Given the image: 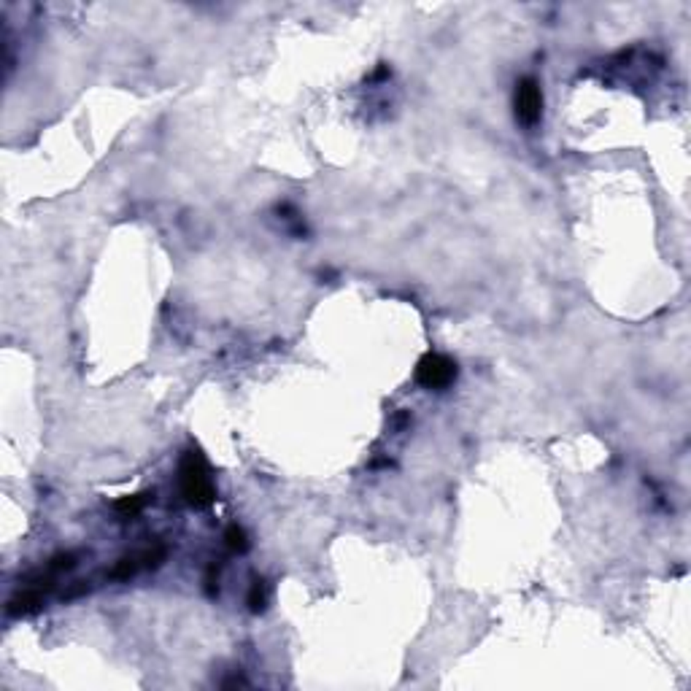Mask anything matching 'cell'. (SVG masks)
<instances>
[{"label":"cell","instance_id":"6da1fadb","mask_svg":"<svg viewBox=\"0 0 691 691\" xmlns=\"http://www.w3.org/2000/svg\"><path fill=\"white\" fill-rule=\"evenodd\" d=\"M179 483H181V497L192 508H208L216 500V489L208 476V464L200 451H187L181 467H179Z\"/></svg>","mask_w":691,"mask_h":691},{"label":"cell","instance_id":"7a4b0ae2","mask_svg":"<svg viewBox=\"0 0 691 691\" xmlns=\"http://www.w3.org/2000/svg\"><path fill=\"white\" fill-rule=\"evenodd\" d=\"M416 381L424 389H446L457 381V362L446 354H424L416 365Z\"/></svg>","mask_w":691,"mask_h":691},{"label":"cell","instance_id":"3957f363","mask_svg":"<svg viewBox=\"0 0 691 691\" xmlns=\"http://www.w3.org/2000/svg\"><path fill=\"white\" fill-rule=\"evenodd\" d=\"M513 108H516V116L522 125H535L543 114V92L540 84L526 76L516 84V95H513Z\"/></svg>","mask_w":691,"mask_h":691},{"label":"cell","instance_id":"277c9868","mask_svg":"<svg viewBox=\"0 0 691 691\" xmlns=\"http://www.w3.org/2000/svg\"><path fill=\"white\" fill-rule=\"evenodd\" d=\"M38 605H41V591L38 589H24L22 594H17L8 602V613L11 616H24V613H33Z\"/></svg>","mask_w":691,"mask_h":691},{"label":"cell","instance_id":"5b68a950","mask_svg":"<svg viewBox=\"0 0 691 691\" xmlns=\"http://www.w3.org/2000/svg\"><path fill=\"white\" fill-rule=\"evenodd\" d=\"M149 503V494H132V497H122L119 503H116V513L119 516H125V519H132V516H138Z\"/></svg>","mask_w":691,"mask_h":691},{"label":"cell","instance_id":"8992f818","mask_svg":"<svg viewBox=\"0 0 691 691\" xmlns=\"http://www.w3.org/2000/svg\"><path fill=\"white\" fill-rule=\"evenodd\" d=\"M249 607H252V613H262L268 607V584L262 578H257L249 589Z\"/></svg>","mask_w":691,"mask_h":691},{"label":"cell","instance_id":"52a82bcc","mask_svg":"<svg viewBox=\"0 0 691 691\" xmlns=\"http://www.w3.org/2000/svg\"><path fill=\"white\" fill-rule=\"evenodd\" d=\"M225 540H227V548L235 551V554H243V551L249 548V535H246V529H243V526H238V524L227 526Z\"/></svg>","mask_w":691,"mask_h":691},{"label":"cell","instance_id":"ba28073f","mask_svg":"<svg viewBox=\"0 0 691 691\" xmlns=\"http://www.w3.org/2000/svg\"><path fill=\"white\" fill-rule=\"evenodd\" d=\"M73 559H76L73 554H60V556H54V559H52V570H70V567L76 565Z\"/></svg>","mask_w":691,"mask_h":691}]
</instances>
